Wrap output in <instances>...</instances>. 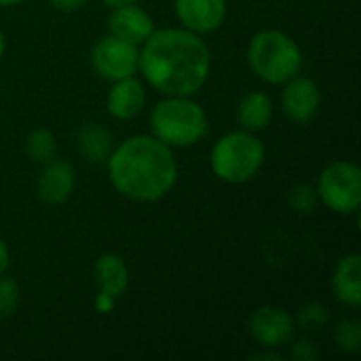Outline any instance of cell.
<instances>
[{
  "instance_id": "cell-27",
  "label": "cell",
  "mask_w": 361,
  "mask_h": 361,
  "mask_svg": "<svg viewBox=\"0 0 361 361\" xmlns=\"http://www.w3.org/2000/svg\"><path fill=\"white\" fill-rule=\"evenodd\" d=\"M104 4H108L110 8H116V6H125V4H133L137 0H102Z\"/></svg>"
},
{
  "instance_id": "cell-29",
  "label": "cell",
  "mask_w": 361,
  "mask_h": 361,
  "mask_svg": "<svg viewBox=\"0 0 361 361\" xmlns=\"http://www.w3.org/2000/svg\"><path fill=\"white\" fill-rule=\"evenodd\" d=\"M4 51H6V40H4V34L0 30V59L4 57Z\"/></svg>"
},
{
  "instance_id": "cell-7",
  "label": "cell",
  "mask_w": 361,
  "mask_h": 361,
  "mask_svg": "<svg viewBox=\"0 0 361 361\" xmlns=\"http://www.w3.org/2000/svg\"><path fill=\"white\" fill-rule=\"evenodd\" d=\"M91 63L104 80H121L133 76L140 68V49L137 44L123 40L118 36H104L95 42L91 51Z\"/></svg>"
},
{
  "instance_id": "cell-4",
  "label": "cell",
  "mask_w": 361,
  "mask_h": 361,
  "mask_svg": "<svg viewBox=\"0 0 361 361\" xmlns=\"http://www.w3.org/2000/svg\"><path fill=\"white\" fill-rule=\"evenodd\" d=\"M247 63L260 80L269 85H283L300 72L302 51L286 32L260 30L250 40Z\"/></svg>"
},
{
  "instance_id": "cell-13",
  "label": "cell",
  "mask_w": 361,
  "mask_h": 361,
  "mask_svg": "<svg viewBox=\"0 0 361 361\" xmlns=\"http://www.w3.org/2000/svg\"><path fill=\"white\" fill-rule=\"evenodd\" d=\"M144 104H146V91H144V85L135 76L114 80L106 97V108L110 116L118 121H129L137 116Z\"/></svg>"
},
{
  "instance_id": "cell-23",
  "label": "cell",
  "mask_w": 361,
  "mask_h": 361,
  "mask_svg": "<svg viewBox=\"0 0 361 361\" xmlns=\"http://www.w3.org/2000/svg\"><path fill=\"white\" fill-rule=\"evenodd\" d=\"M292 357L298 361H313L319 357V349L313 343H309V341H300V343L294 345Z\"/></svg>"
},
{
  "instance_id": "cell-19",
  "label": "cell",
  "mask_w": 361,
  "mask_h": 361,
  "mask_svg": "<svg viewBox=\"0 0 361 361\" xmlns=\"http://www.w3.org/2000/svg\"><path fill=\"white\" fill-rule=\"evenodd\" d=\"M334 343L343 353H360L361 349V324L357 319H341L334 328Z\"/></svg>"
},
{
  "instance_id": "cell-20",
  "label": "cell",
  "mask_w": 361,
  "mask_h": 361,
  "mask_svg": "<svg viewBox=\"0 0 361 361\" xmlns=\"http://www.w3.org/2000/svg\"><path fill=\"white\" fill-rule=\"evenodd\" d=\"M330 313L322 302H309L298 313V326L302 330H319L328 324Z\"/></svg>"
},
{
  "instance_id": "cell-8",
  "label": "cell",
  "mask_w": 361,
  "mask_h": 361,
  "mask_svg": "<svg viewBox=\"0 0 361 361\" xmlns=\"http://www.w3.org/2000/svg\"><path fill=\"white\" fill-rule=\"evenodd\" d=\"M252 338L264 349H279L294 338V317L281 307H258L247 319Z\"/></svg>"
},
{
  "instance_id": "cell-2",
  "label": "cell",
  "mask_w": 361,
  "mask_h": 361,
  "mask_svg": "<svg viewBox=\"0 0 361 361\" xmlns=\"http://www.w3.org/2000/svg\"><path fill=\"white\" fill-rule=\"evenodd\" d=\"M116 192L137 203H154L171 192L178 180L173 150L154 135H133L106 159Z\"/></svg>"
},
{
  "instance_id": "cell-12",
  "label": "cell",
  "mask_w": 361,
  "mask_h": 361,
  "mask_svg": "<svg viewBox=\"0 0 361 361\" xmlns=\"http://www.w3.org/2000/svg\"><path fill=\"white\" fill-rule=\"evenodd\" d=\"M108 30L112 36H118L140 47L154 32V21L142 6L133 2L112 8L108 17Z\"/></svg>"
},
{
  "instance_id": "cell-18",
  "label": "cell",
  "mask_w": 361,
  "mask_h": 361,
  "mask_svg": "<svg viewBox=\"0 0 361 361\" xmlns=\"http://www.w3.org/2000/svg\"><path fill=\"white\" fill-rule=\"evenodd\" d=\"M25 152L34 163H47L57 152L55 135L49 129H34L25 137Z\"/></svg>"
},
{
  "instance_id": "cell-22",
  "label": "cell",
  "mask_w": 361,
  "mask_h": 361,
  "mask_svg": "<svg viewBox=\"0 0 361 361\" xmlns=\"http://www.w3.org/2000/svg\"><path fill=\"white\" fill-rule=\"evenodd\" d=\"M315 203H317V192L315 188L311 186H298L292 190L290 195V205L292 209H296L298 214H309L315 209Z\"/></svg>"
},
{
  "instance_id": "cell-3",
  "label": "cell",
  "mask_w": 361,
  "mask_h": 361,
  "mask_svg": "<svg viewBox=\"0 0 361 361\" xmlns=\"http://www.w3.org/2000/svg\"><path fill=\"white\" fill-rule=\"evenodd\" d=\"M150 131L169 148H188L207 135L209 118L192 95H165L150 112Z\"/></svg>"
},
{
  "instance_id": "cell-16",
  "label": "cell",
  "mask_w": 361,
  "mask_h": 361,
  "mask_svg": "<svg viewBox=\"0 0 361 361\" xmlns=\"http://www.w3.org/2000/svg\"><path fill=\"white\" fill-rule=\"evenodd\" d=\"M95 281L102 292L121 298L129 288V269L118 254H102L93 267Z\"/></svg>"
},
{
  "instance_id": "cell-25",
  "label": "cell",
  "mask_w": 361,
  "mask_h": 361,
  "mask_svg": "<svg viewBox=\"0 0 361 361\" xmlns=\"http://www.w3.org/2000/svg\"><path fill=\"white\" fill-rule=\"evenodd\" d=\"M89 0H51V4L57 8V11H61V13H74V11H78L80 6H85Z\"/></svg>"
},
{
  "instance_id": "cell-15",
  "label": "cell",
  "mask_w": 361,
  "mask_h": 361,
  "mask_svg": "<svg viewBox=\"0 0 361 361\" xmlns=\"http://www.w3.org/2000/svg\"><path fill=\"white\" fill-rule=\"evenodd\" d=\"M273 112H275V104L271 95H267L264 91H250L247 95H243V99L237 106V121L241 129L258 133L271 125Z\"/></svg>"
},
{
  "instance_id": "cell-21",
  "label": "cell",
  "mask_w": 361,
  "mask_h": 361,
  "mask_svg": "<svg viewBox=\"0 0 361 361\" xmlns=\"http://www.w3.org/2000/svg\"><path fill=\"white\" fill-rule=\"evenodd\" d=\"M19 305V286L15 279L0 275V319L11 317Z\"/></svg>"
},
{
  "instance_id": "cell-17",
  "label": "cell",
  "mask_w": 361,
  "mask_h": 361,
  "mask_svg": "<svg viewBox=\"0 0 361 361\" xmlns=\"http://www.w3.org/2000/svg\"><path fill=\"white\" fill-rule=\"evenodd\" d=\"M78 148L89 163H106L112 152V137L99 125H85L78 133Z\"/></svg>"
},
{
  "instance_id": "cell-11",
  "label": "cell",
  "mask_w": 361,
  "mask_h": 361,
  "mask_svg": "<svg viewBox=\"0 0 361 361\" xmlns=\"http://www.w3.org/2000/svg\"><path fill=\"white\" fill-rule=\"evenodd\" d=\"M74 184H76V178H74L72 165L66 161L51 159L44 163V169L38 176L36 195L47 205H61L70 199Z\"/></svg>"
},
{
  "instance_id": "cell-14",
  "label": "cell",
  "mask_w": 361,
  "mask_h": 361,
  "mask_svg": "<svg viewBox=\"0 0 361 361\" xmlns=\"http://www.w3.org/2000/svg\"><path fill=\"white\" fill-rule=\"evenodd\" d=\"M332 292L341 305L349 309L361 307V256L357 252L338 260L332 275Z\"/></svg>"
},
{
  "instance_id": "cell-24",
  "label": "cell",
  "mask_w": 361,
  "mask_h": 361,
  "mask_svg": "<svg viewBox=\"0 0 361 361\" xmlns=\"http://www.w3.org/2000/svg\"><path fill=\"white\" fill-rule=\"evenodd\" d=\"M116 296H112V294H106V292H97V296L93 298V307H95V311L99 313V315H110L112 311H114V307H116Z\"/></svg>"
},
{
  "instance_id": "cell-10",
  "label": "cell",
  "mask_w": 361,
  "mask_h": 361,
  "mask_svg": "<svg viewBox=\"0 0 361 361\" xmlns=\"http://www.w3.org/2000/svg\"><path fill=\"white\" fill-rule=\"evenodd\" d=\"M180 23L195 34L216 32L226 19V0H173Z\"/></svg>"
},
{
  "instance_id": "cell-1",
  "label": "cell",
  "mask_w": 361,
  "mask_h": 361,
  "mask_svg": "<svg viewBox=\"0 0 361 361\" xmlns=\"http://www.w3.org/2000/svg\"><path fill=\"white\" fill-rule=\"evenodd\" d=\"M137 70L163 95H195L209 78L212 53L201 34L186 27L154 30L142 42Z\"/></svg>"
},
{
  "instance_id": "cell-26",
  "label": "cell",
  "mask_w": 361,
  "mask_h": 361,
  "mask_svg": "<svg viewBox=\"0 0 361 361\" xmlns=\"http://www.w3.org/2000/svg\"><path fill=\"white\" fill-rule=\"evenodd\" d=\"M8 264H11V252H8L6 243L0 239V275H4L8 271Z\"/></svg>"
},
{
  "instance_id": "cell-28",
  "label": "cell",
  "mask_w": 361,
  "mask_h": 361,
  "mask_svg": "<svg viewBox=\"0 0 361 361\" xmlns=\"http://www.w3.org/2000/svg\"><path fill=\"white\" fill-rule=\"evenodd\" d=\"M279 360V353H256L254 355V360Z\"/></svg>"
},
{
  "instance_id": "cell-5",
  "label": "cell",
  "mask_w": 361,
  "mask_h": 361,
  "mask_svg": "<svg viewBox=\"0 0 361 361\" xmlns=\"http://www.w3.org/2000/svg\"><path fill=\"white\" fill-rule=\"evenodd\" d=\"M264 159L267 150L256 133L239 129L222 135L214 144L209 165L218 180L226 184H245L260 173Z\"/></svg>"
},
{
  "instance_id": "cell-6",
  "label": "cell",
  "mask_w": 361,
  "mask_h": 361,
  "mask_svg": "<svg viewBox=\"0 0 361 361\" xmlns=\"http://www.w3.org/2000/svg\"><path fill=\"white\" fill-rule=\"evenodd\" d=\"M317 199L341 216L357 214L361 205V169L351 161L330 163L317 180Z\"/></svg>"
},
{
  "instance_id": "cell-9",
  "label": "cell",
  "mask_w": 361,
  "mask_h": 361,
  "mask_svg": "<svg viewBox=\"0 0 361 361\" xmlns=\"http://www.w3.org/2000/svg\"><path fill=\"white\" fill-rule=\"evenodd\" d=\"M281 91V110L294 123H309L317 116L322 106V91L315 80L307 76H294L283 82Z\"/></svg>"
},
{
  "instance_id": "cell-30",
  "label": "cell",
  "mask_w": 361,
  "mask_h": 361,
  "mask_svg": "<svg viewBox=\"0 0 361 361\" xmlns=\"http://www.w3.org/2000/svg\"><path fill=\"white\" fill-rule=\"evenodd\" d=\"M25 0H0V6H15V4H21Z\"/></svg>"
}]
</instances>
